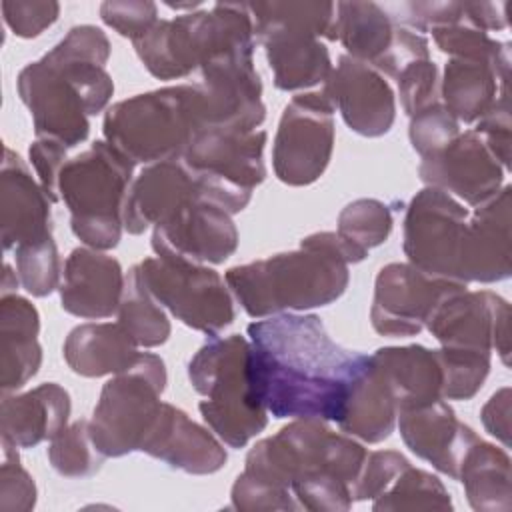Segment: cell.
Listing matches in <instances>:
<instances>
[{"mask_svg": "<svg viewBox=\"0 0 512 512\" xmlns=\"http://www.w3.org/2000/svg\"><path fill=\"white\" fill-rule=\"evenodd\" d=\"M256 400L272 418H342L370 356L346 350L316 314L282 312L248 324Z\"/></svg>", "mask_w": 512, "mask_h": 512, "instance_id": "1", "label": "cell"}, {"mask_svg": "<svg viewBox=\"0 0 512 512\" xmlns=\"http://www.w3.org/2000/svg\"><path fill=\"white\" fill-rule=\"evenodd\" d=\"M108 58V36L98 26L80 24L20 70L16 90L30 110L36 138H52L66 148L88 138V118L100 114L114 94L104 68Z\"/></svg>", "mask_w": 512, "mask_h": 512, "instance_id": "2", "label": "cell"}, {"mask_svg": "<svg viewBox=\"0 0 512 512\" xmlns=\"http://www.w3.org/2000/svg\"><path fill=\"white\" fill-rule=\"evenodd\" d=\"M358 258L336 232H316L298 250L240 264L224 280L252 318L306 312L336 302L348 288V266Z\"/></svg>", "mask_w": 512, "mask_h": 512, "instance_id": "3", "label": "cell"}, {"mask_svg": "<svg viewBox=\"0 0 512 512\" xmlns=\"http://www.w3.org/2000/svg\"><path fill=\"white\" fill-rule=\"evenodd\" d=\"M204 124L198 84H176L112 104L102 122L104 140L136 164L180 158Z\"/></svg>", "mask_w": 512, "mask_h": 512, "instance_id": "4", "label": "cell"}, {"mask_svg": "<svg viewBox=\"0 0 512 512\" xmlns=\"http://www.w3.org/2000/svg\"><path fill=\"white\" fill-rule=\"evenodd\" d=\"M248 10L278 90L324 84L332 58L322 38L336 40L334 2H250Z\"/></svg>", "mask_w": 512, "mask_h": 512, "instance_id": "5", "label": "cell"}, {"mask_svg": "<svg viewBox=\"0 0 512 512\" xmlns=\"http://www.w3.org/2000/svg\"><path fill=\"white\" fill-rule=\"evenodd\" d=\"M250 356V340L230 334L210 336L188 362L190 384L204 396L202 420L230 448H244L268 426V412L252 390Z\"/></svg>", "mask_w": 512, "mask_h": 512, "instance_id": "6", "label": "cell"}, {"mask_svg": "<svg viewBox=\"0 0 512 512\" xmlns=\"http://www.w3.org/2000/svg\"><path fill=\"white\" fill-rule=\"evenodd\" d=\"M132 44L154 78L176 80L222 52L256 46V38L248 4L218 2L210 10L158 20Z\"/></svg>", "mask_w": 512, "mask_h": 512, "instance_id": "7", "label": "cell"}, {"mask_svg": "<svg viewBox=\"0 0 512 512\" xmlns=\"http://www.w3.org/2000/svg\"><path fill=\"white\" fill-rule=\"evenodd\" d=\"M134 164L106 140L70 158L60 172V200L70 210V228L88 248H116L124 230V200Z\"/></svg>", "mask_w": 512, "mask_h": 512, "instance_id": "8", "label": "cell"}, {"mask_svg": "<svg viewBox=\"0 0 512 512\" xmlns=\"http://www.w3.org/2000/svg\"><path fill=\"white\" fill-rule=\"evenodd\" d=\"M366 454L368 450L354 436L332 432L324 420L294 418L250 448L244 474L292 492V482L326 472L342 478L352 492Z\"/></svg>", "mask_w": 512, "mask_h": 512, "instance_id": "9", "label": "cell"}, {"mask_svg": "<svg viewBox=\"0 0 512 512\" xmlns=\"http://www.w3.org/2000/svg\"><path fill=\"white\" fill-rule=\"evenodd\" d=\"M266 138V130L204 126L180 160L194 176L200 194L234 216L248 206L254 188L266 178Z\"/></svg>", "mask_w": 512, "mask_h": 512, "instance_id": "10", "label": "cell"}, {"mask_svg": "<svg viewBox=\"0 0 512 512\" xmlns=\"http://www.w3.org/2000/svg\"><path fill=\"white\" fill-rule=\"evenodd\" d=\"M166 380L164 360L140 352L132 368L114 374L102 386L90 418V436L100 454L120 458L140 450L162 408Z\"/></svg>", "mask_w": 512, "mask_h": 512, "instance_id": "11", "label": "cell"}, {"mask_svg": "<svg viewBox=\"0 0 512 512\" xmlns=\"http://www.w3.org/2000/svg\"><path fill=\"white\" fill-rule=\"evenodd\" d=\"M136 266L152 296L188 328L218 336L234 322L232 292L210 266L166 256H150Z\"/></svg>", "mask_w": 512, "mask_h": 512, "instance_id": "12", "label": "cell"}, {"mask_svg": "<svg viewBox=\"0 0 512 512\" xmlns=\"http://www.w3.org/2000/svg\"><path fill=\"white\" fill-rule=\"evenodd\" d=\"M334 108L318 92L296 94L278 122L272 146V166L288 186L314 184L330 164L334 150Z\"/></svg>", "mask_w": 512, "mask_h": 512, "instance_id": "13", "label": "cell"}, {"mask_svg": "<svg viewBox=\"0 0 512 512\" xmlns=\"http://www.w3.org/2000/svg\"><path fill=\"white\" fill-rule=\"evenodd\" d=\"M468 216V208L440 188L416 192L404 216L402 250L408 262L432 276L460 282L458 262Z\"/></svg>", "mask_w": 512, "mask_h": 512, "instance_id": "14", "label": "cell"}, {"mask_svg": "<svg viewBox=\"0 0 512 512\" xmlns=\"http://www.w3.org/2000/svg\"><path fill=\"white\" fill-rule=\"evenodd\" d=\"M468 284L432 276L410 262H392L380 268L370 306L372 328L380 336H414L426 328L432 310L448 294Z\"/></svg>", "mask_w": 512, "mask_h": 512, "instance_id": "15", "label": "cell"}, {"mask_svg": "<svg viewBox=\"0 0 512 512\" xmlns=\"http://www.w3.org/2000/svg\"><path fill=\"white\" fill-rule=\"evenodd\" d=\"M428 332L444 348L496 350L510 364V304L490 290H458L448 294L426 320Z\"/></svg>", "mask_w": 512, "mask_h": 512, "instance_id": "16", "label": "cell"}, {"mask_svg": "<svg viewBox=\"0 0 512 512\" xmlns=\"http://www.w3.org/2000/svg\"><path fill=\"white\" fill-rule=\"evenodd\" d=\"M238 248V230L218 204L202 194L186 202L164 224L152 228L156 256L180 258L192 264H222Z\"/></svg>", "mask_w": 512, "mask_h": 512, "instance_id": "17", "label": "cell"}, {"mask_svg": "<svg viewBox=\"0 0 512 512\" xmlns=\"http://www.w3.org/2000/svg\"><path fill=\"white\" fill-rule=\"evenodd\" d=\"M320 92L352 132L366 138L390 132L396 118V96L388 80L370 64L342 54Z\"/></svg>", "mask_w": 512, "mask_h": 512, "instance_id": "18", "label": "cell"}, {"mask_svg": "<svg viewBox=\"0 0 512 512\" xmlns=\"http://www.w3.org/2000/svg\"><path fill=\"white\" fill-rule=\"evenodd\" d=\"M506 170L474 130L460 132L442 150L424 156L418 176L426 186L440 188L476 208L504 186Z\"/></svg>", "mask_w": 512, "mask_h": 512, "instance_id": "19", "label": "cell"}, {"mask_svg": "<svg viewBox=\"0 0 512 512\" xmlns=\"http://www.w3.org/2000/svg\"><path fill=\"white\" fill-rule=\"evenodd\" d=\"M512 188L504 184L496 196L476 206L468 216L458 280L492 284L512 274Z\"/></svg>", "mask_w": 512, "mask_h": 512, "instance_id": "20", "label": "cell"}, {"mask_svg": "<svg viewBox=\"0 0 512 512\" xmlns=\"http://www.w3.org/2000/svg\"><path fill=\"white\" fill-rule=\"evenodd\" d=\"M138 452L194 476L214 474L228 460L224 442L210 428L200 426L184 410L168 402H162Z\"/></svg>", "mask_w": 512, "mask_h": 512, "instance_id": "21", "label": "cell"}, {"mask_svg": "<svg viewBox=\"0 0 512 512\" xmlns=\"http://www.w3.org/2000/svg\"><path fill=\"white\" fill-rule=\"evenodd\" d=\"M396 426L408 450L438 472L458 478L460 464L478 434L458 420L446 400L398 412Z\"/></svg>", "mask_w": 512, "mask_h": 512, "instance_id": "22", "label": "cell"}, {"mask_svg": "<svg viewBox=\"0 0 512 512\" xmlns=\"http://www.w3.org/2000/svg\"><path fill=\"white\" fill-rule=\"evenodd\" d=\"M124 280L116 258L88 246L74 248L62 270L60 306L86 320L110 318L118 312Z\"/></svg>", "mask_w": 512, "mask_h": 512, "instance_id": "23", "label": "cell"}, {"mask_svg": "<svg viewBox=\"0 0 512 512\" xmlns=\"http://www.w3.org/2000/svg\"><path fill=\"white\" fill-rule=\"evenodd\" d=\"M196 196H200L198 184L180 158L148 164L128 188L124 230L136 236L160 226Z\"/></svg>", "mask_w": 512, "mask_h": 512, "instance_id": "24", "label": "cell"}, {"mask_svg": "<svg viewBox=\"0 0 512 512\" xmlns=\"http://www.w3.org/2000/svg\"><path fill=\"white\" fill-rule=\"evenodd\" d=\"M50 204L52 200L32 178L24 160L6 146L0 172V230L6 252L52 236Z\"/></svg>", "mask_w": 512, "mask_h": 512, "instance_id": "25", "label": "cell"}, {"mask_svg": "<svg viewBox=\"0 0 512 512\" xmlns=\"http://www.w3.org/2000/svg\"><path fill=\"white\" fill-rule=\"evenodd\" d=\"M70 394L56 382H44L24 394H4L0 432L18 448H34L58 436L70 418Z\"/></svg>", "mask_w": 512, "mask_h": 512, "instance_id": "26", "label": "cell"}, {"mask_svg": "<svg viewBox=\"0 0 512 512\" xmlns=\"http://www.w3.org/2000/svg\"><path fill=\"white\" fill-rule=\"evenodd\" d=\"M370 360L386 380L398 412L444 400V370L438 350L422 344L384 346L370 354Z\"/></svg>", "mask_w": 512, "mask_h": 512, "instance_id": "27", "label": "cell"}, {"mask_svg": "<svg viewBox=\"0 0 512 512\" xmlns=\"http://www.w3.org/2000/svg\"><path fill=\"white\" fill-rule=\"evenodd\" d=\"M40 314L36 306L14 294L0 300V388L4 394L22 388L42 364L38 344Z\"/></svg>", "mask_w": 512, "mask_h": 512, "instance_id": "28", "label": "cell"}, {"mask_svg": "<svg viewBox=\"0 0 512 512\" xmlns=\"http://www.w3.org/2000/svg\"><path fill=\"white\" fill-rule=\"evenodd\" d=\"M62 354L72 372L84 378L120 374L140 356L138 344L118 322H86L72 328Z\"/></svg>", "mask_w": 512, "mask_h": 512, "instance_id": "29", "label": "cell"}, {"mask_svg": "<svg viewBox=\"0 0 512 512\" xmlns=\"http://www.w3.org/2000/svg\"><path fill=\"white\" fill-rule=\"evenodd\" d=\"M508 74L510 70L486 60L450 58L440 80L442 104L458 122L472 124L508 90Z\"/></svg>", "mask_w": 512, "mask_h": 512, "instance_id": "30", "label": "cell"}, {"mask_svg": "<svg viewBox=\"0 0 512 512\" xmlns=\"http://www.w3.org/2000/svg\"><path fill=\"white\" fill-rule=\"evenodd\" d=\"M396 420L398 404L386 380L370 360L364 374L358 378L350 392L338 426L348 436L368 444H378L394 432Z\"/></svg>", "mask_w": 512, "mask_h": 512, "instance_id": "31", "label": "cell"}, {"mask_svg": "<svg viewBox=\"0 0 512 512\" xmlns=\"http://www.w3.org/2000/svg\"><path fill=\"white\" fill-rule=\"evenodd\" d=\"M468 504L476 512H508L512 508L510 456L496 444L476 440L466 452L458 478Z\"/></svg>", "mask_w": 512, "mask_h": 512, "instance_id": "32", "label": "cell"}, {"mask_svg": "<svg viewBox=\"0 0 512 512\" xmlns=\"http://www.w3.org/2000/svg\"><path fill=\"white\" fill-rule=\"evenodd\" d=\"M398 22L376 2H338L336 40L348 56L376 68L392 46Z\"/></svg>", "mask_w": 512, "mask_h": 512, "instance_id": "33", "label": "cell"}, {"mask_svg": "<svg viewBox=\"0 0 512 512\" xmlns=\"http://www.w3.org/2000/svg\"><path fill=\"white\" fill-rule=\"evenodd\" d=\"M116 316L118 324L142 348H156L164 344L172 332L164 306L146 288L138 266H132L126 274Z\"/></svg>", "mask_w": 512, "mask_h": 512, "instance_id": "34", "label": "cell"}, {"mask_svg": "<svg viewBox=\"0 0 512 512\" xmlns=\"http://www.w3.org/2000/svg\"><path fill=\"white\" fill-rule=\"evenodd\" d=\"M390 206L376 198H358L342 208L338 214L336 234L362 262L368 252L384 244L392 232Z\"/></svg>", "mask_w": 512, "mask_h": 512, "instance_id": "35", "label": "cell"}, {"mask_svg": "<svg viewBox=\"0 0 512 512\" xmlns=\"http://www.w3.org/2000/svg\"><path fill=\"white\" fill-rule=\"evenodd\" d=\"M372 510H452V498L438 476L410 464L374 498Z\"/></svg>", "mask_w": 512, "mask_h": 512, "instance_id": "36", "label": "cell"}, {"mask_svg": "<svg viewBox=\"0 0 512 512\" xmlns=\"http://www.w3.org/2000/svg\"><path fill=\"white\" fill-rule=\"evenodd\" d=\"M430 32L436 46L444 54H450V58L486 60L510 70V44L490 38L488 32L476 28L464 14L450 24L432 28Z\"/></svg>", "mask_w": 512, "mask_h": 512, "instance_id": "37", "label": "cell"}, {"mask_svg": "<svg viewBox=\"0 0 512 512\" xmlns=\"http://www.w3.org/2000/svg\"><path fill=\"white\" fill-rule=\"evenodd\" d=\"M104 458L106 456L100 454L90 436V420H76L68 424L50 440L48 446V462L64 478L94 476Z\"/></svg>", "mask_w": 512, "mask_h": 512, "instance_id": "38", "label": "cell"}, {"mask_svg": "<svg viewBox=\"0 0 512 512\" xmlns=\"http://www.w3.org/2000/svg\"><path fill=\"white\" fill-rule=\"evenodd\" d=\"M20 286L32 296H48L60 288V256L52 236L24 242L14 248Z\"/></svg>", "mask_w": 512, "mask_h": 512, "instance_id": "39", "label": "cell"}, {"mask_svg": "<svg viewBox=\"0 0 512 512\" xmlns=\"http://www.w3.org/2000/svg\"><path fill=\"white\" fill-rule=\"evenodd\" d=\"M442 370H444V400H470L474 398L492 364L490 352L478 350H458V348H438Z\"/></svg>", "mask_w": 512, "mask_h": 512, "instance_id": "40", "label": "cell"}, {"mask_svg": "<svg viewBox=\"0 0 512 512\" xmlns=\"http://www.w3.org/2000/svg\"><path fill=\"white\" fill-rule=\"evenodd\" d=\"M458 134H460V122L442 102H436L416 112L414 116H410V126H408L410 144L422 158L442 150Z\"/></svg>", "mask_w": 512, "mask_h": 512, "instance_id": "41", "label": "cell"}, {"mask_svg": "<svg viewBox=\"0 0 512 512\" xmlns=\"http://www.w3.org/2000/svg\"><path fill=\"white\" fill-rule=\"evenodd\" d=\"M2 466H0V510L30 512L36 504V484L24 470L18 456V446L0 436Z\"/></svg>", "mask_w": 512, "mask_h": 512, "instance_id": "42", "label": "cell"}, {"mask_svg": "<svg viewBox=\"0 0 512 512\" xmlns=\"http://www.w3.org/2000/svg\"><path fill=\"white\" fill-rule=\"evenodd\" d=\"M410 462L404 454L396 450H374L366 454V460L358 472V478L352 486V502L374 500L380 496L398 474L408 468Z\"/></svg>", "mask_w": 512, "mask_h": 512, "instance_id": "43", "label": "cell"}, {"mask_svg": "<svg viewBox=\"0 0 512 512\" xmlns=\"http://www.w3.org/2000/svg\"><path fill=\"white\" fill-rule=\"evenodd\" d=\"M398 94L400 104L406 116H414L416 112L440 102V78L438 66L428 60H416L406 66L398 76Z\"/></svg>", "mask_w": 512, "mask_h": 512, "instance_id": "44", "label": "cell"}, {"mask_svg": "<svg viewBox=\"0 0 512 512\" xmlns=\"http://www.w3.org/2000/svg\"><path fill=\"white\" fill-rule=\"evenodd\" d=\"M230 506L240 512H294L300 510V504L296 502L292 492L276 490L248 474H238L236 482L230 490Z\"/></svg>", "mask_w": 512, "mask_h": 512, "instance_id": "45", "label": "cell"}, {"mask_svg": "<svg viewBox=\"0 0 512 512\" xmlns=\"http://www.w3.org/2000/svg\"><path fill=\"white\" fill-rule=\"evenodd\" d=\"M100 18L120 36L136 42L158 22V8L150 0H106L100 4Z\"/></svg>", "mask_w": 512, "mask_h": 512, "instance_id": "46", "label": "cell"}, {"mask_svg": "<svg viewBox=\"0 0 512 512\" xmlns=\"http://www.w3.org/2000/svg\"><path fill=\"white\" fill-rule=\"evenodd\" d=\"M2 16L20 38H36L58 20L60 4L54 0H4Z\"/></svg>", "mask_w": 512, "mask_h": 512, "instance_id": "47", "label": "cell"}, {"mask_svg": "<svg viewBox=\"0 0 512 512\" xmlns=\"http://www.w3.org/2000/svg\"><path fill=\"white\" fill-rule=\"evenodd\" d=\"M510 102H508V90H504L498 100L492 104V108L476 120V128H472L486 148L492 152V156L500 162V166L508 172L510 170Z\"/></svg>", "mask_w": 512, "mask_h": 512, "instance_id": "48", "label": "cell"}, {"mask_svg": "<svg viewBox=\"0 0 512 512\" xmlns=\"http://www.w3.org/2000/svg\"><path fill=\"white\" fill-rule=\"evenodd\" d=\"M66 150L68 148L62 142L52 140V138H36L28 148L30 162L36 170L38 182L52 202L60 200L58 182H60L62 168L68 162Z\"/></svg>", "mask_w": 512, "mask_h": 512, "instance_id": "49", "label": "cell"}, {"mask_svg": "<svg viewBox=\"0 0 512 512\" xmlns=\"http://www.w3.org/2000/svg\"><path fill=\"white\" fill-rule=\"evenodd\" d=\"M428 58H430V48H428L426 36L416 32V30H412V28H408V26L398 24L394 40H392V46L386 52V56L380 60L376 70L382 76L396 78L412 62L428 60Z\"/></svg>", "mask_w": 512, "mask_h": 512, "instance_id": "50", "label": "cell"}, {"mask_svg": "<svg viewBox=\"0 0 512 512\" xmlns=\"http://www.w3.org/2000/svg\"><path fill=\"white\" fill-rule=\"evenodd\" d=\"M480 420L490 436L510 446V388L504 386L490 396L480 410Z\"/></svg>", "mask_w": 512, "mask_h": 512, "instance_id": "51", "label": "cell"}, {"mask_svg": "<svg viewBox=\"0 0 512 512\" xmlns=\"http://www.w3.org/2000/svg\"><path fill=\"white\" fill-rule=\"evenodd\" d=\"M464 16L480 30H504L506 28V4L504 2H462Z\"/></svg>", "mask_w": 512, "mask_h": 512, "instance_id": "52", "label": "cell"}, {"mask_svg": "<svg viewBox=\"0 0 512 512\" xmlns=\"http://www.w3.org/2000/svg\"><path fill=\"white\" fill-rule=\"evenodd\" d=\"M20 286L18 274L12 272L10 264H4V276H2V296L6 294H14V290Z\"/></svg>", "mask_w": 512, "mask_h": 512, "instance_id": "53", "label": "cell"}]
</instances>
